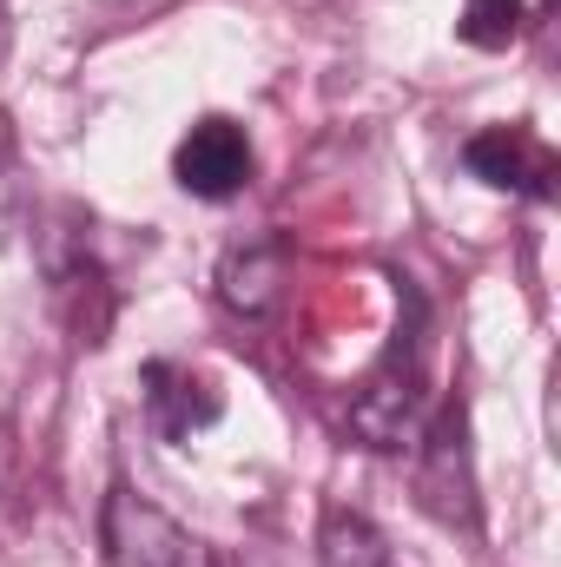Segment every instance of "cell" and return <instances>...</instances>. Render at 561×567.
I'll list each match as a JSON object with an SVG mask.
<instances>
[{
    "mask_svg": "<svg viewBox=\"0 0 561 567\" xmlns=\"http://www.w3.org/2000/svg\"><path fill=\"white\" fill-rule=\"evenodd\" d=\"M410 323H397V343L384 350V363L350 390V435L377 455H397L417 442L429 416V337H422V297L404 290Z\"/></svg>",
    "mask_w": 561,
    "mask_h": 567,
    "instance_id": "cell-1",
    "label": "cell"
},
{
    "mask_svg": "<svg viewBox=\"0 0 561 567\" xmlns=\"http://www.w3.org/2000/svg\"><path fill=\"white\" fill-rule=\"evenodd\" d=\"M417 462H410V488H417V508L442 528H462L476 535L482 528V502H476V462H469V410L462 396L436 403L417 429Z\"/></svg>",
    "mask_w": 561,
    "mask_h": 567,
    "instance_id": "cell-2",
    "label": "cell"
},
{
    "mask_svg": "<svg viewBox=\"0 0 561 567\" xmlns=\"http://www.w3.org/2000/svg\"><path fill=\"white\" fill-rule=\"evenodd\" d=\"M100 548L113 567H225L212 555V542H198L185 522H172L152 495H140L133 482L106 488L100 508Z\"/></svg>",
    "mask_w": 561,
    "mask_h": 567,
    "instance_id": "cell-3",
    "label": "cell"
},
{
    "mask_svg": "<svg viewBox=\"0 0 561 567\" xmlns=\"http://www.w3.org/2000/svg\"><path fill=\"white\" fill-rule=\"evenodd\" d=\"M252 172H258L252 140H245V126L225 120V113H205V120L178 140V152H172V178H178V192H192V198H205V205L238 198V192L252 185Z\"/></svg>",
    "mask_w": 561,
    "mask_h": 567,
    "instance_id": "cell-4",
    "label": "cell"
},
{
    "mask_svg": "<svg viewBox=\"0 0 561 567\" xmlns=\"http://www.w3.org/2000/svg\"><path fill=\"white\" fill-rule=\"evenodd\" d=\"M462 165L489 192H516V198H549L555 192V152L529 126H482L462 145Z\"/></svg>",
    "mask_w": 561,
    "mask_h": 567,
    "instance_id": "cell-5",
    "label": "cell"
},
{
    "mask_svg": "<svg viewBox=\"0 0 561 567\" xmlns=\"http://www.w3.org/2000/svg\"><path fill=\"white\" fill-rule=\"evenodd\" d=\"M145 390V423L159 429L165 442H192L198 429H212L225 416V396L212 377H198L192 363H172V357H152L140 370Z\"/></svg>",
    "mask_w": 561,
    "mask_h": 567,
    "instance_id": "cell-6",
    "label": "cell"
},
{
    "mask_svg": "<svg viewBox=\"0 0 561 567\" xmlns=\"http://www.w3.org/2000/svg\"><path fill=\"white\" fill-rule=\"evenodd\" d=\"M284 284H290V258H284V238H252V245H232L225 265H218V297L232 317H272L284 303Z\"/></svg>",
    "mask_w": 561,
    "mask_h": 567,
    "instance_id": "cell-7",
    "label": "cell"
},
{
    "mask_svg": "<svg viewBox=\"0 0 561 567\" xmlns=\"http://www.w3.org/2000/svg\"><path fill=\"white\" fill-rule=\"evenodd\" d=\"M317 567H404V561H397L390 535H384L370 515L330 508L324 528H317Z\"/></svg>",
    "mask_w": 561,
    "mask_h": 567,
    "instance_id": "cell-8",
    "label": "cell"
},
{
    "mask_svg": "<svg viewBox=\"0 0 561 567\" xmlns=\"http://www.w3.org/2000/svg\"><path fill=\"white\" fill-rule=\"evenodd\" d=\"M522 20H529L522 0H462V13H456V40L476 47V53H502V47L522 40Z\"/></svg>",
    "mask_w": 561,
    "mask_h": 567,
    "instance_id": "cell-9",
    "label": "cell"
}]
</instances>
